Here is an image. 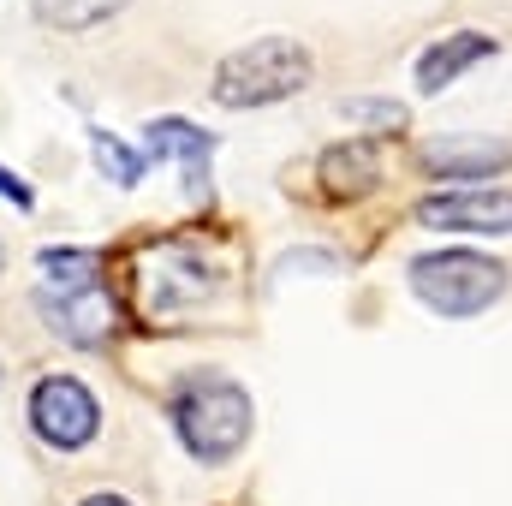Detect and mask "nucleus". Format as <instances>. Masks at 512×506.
<instances>
[{
  "label": "nucleus",
  "instance_id": "nucleus-1",
  "mask_svg": "<svg viewBox=\"0 0 512 506\" xmlns=\"http://www.w3.org/2000/svg\"><path fill=\"white\" fill-rule=\"evenodd\" d=\"M131 304L143 322L203 316L233 292V256L209 239H149L126 268Z\"/></svg>",
  "mask_w": 512,
  "mask_h": 506
},
{
  "label": "nucleus",
  "instance_id": "nucleus-2",
  "mask_svg": "<svg viewBox=\"0 0 512 506\" xmlns=\"http://www.w3.org/2000/svg\"><path fill=\"white\" fill-rule=\"evenodd\" d=\"M161 411L179 435V447L197 465H233L256 435V399L245 381H233L227 370H185L167 381Z\"/></svg>",
  "mask_w": 512,
  "mask_h": 506
},
{
  "label": "nucleus",
  "instance_id": "nucleus-3",
  "mask_svg": "<svg viewBox=\"0 0 512 506\" xmlns=\"http://www.w3.org/2000/svg\"><path fill=\"white\" fill-rule=\"evenodd\" d=\"M316 78V54L298 42V36H256L245 48H233L215 78H209V96L233 114H251V108H280L292 102L304 84Z\"/></svg>",
  "mask_w": 512,
  "mask_h": 506
},
{
  "label": "nucleus",
  "instance_id": "nucleus-4",
  "mask_svg": "<svg viewBox=\"0 0 512 506\" xmlns=\"http://www.w3.org/2000/svg\"><path fill=\"white\" fill-rule=\"evenodd\" d=\"M405 286L417 292L423 310L447 316V322H465V316H483L507 298L512 268L495 262L483 251H465V245H447V251H423L405 262Z\"/></svg>",
  "mask_w": 512,
  "mask_h": 506
},
{
  "label": "nucleus",
  "instance_id": "nucleus-5",
  "mask_svg": "<svg viewBox=\"0 0 512 506\" xmlns=\"http://www.w3.org/2000/svg\"><path fill=\"white\" fill-rule=\"evenodd\" d=\"M24 417H30V435L54 453H84L102 435V399L90 393V381L66 376V370H48L30 381Z\"/></svg>",
  "mask_w": 512,
  "mask_h": 506
},
{
  "label": "nucleus",
  "instance_id": "nucleus-6",
  "mask_svg": "<svg viewBox=\"0 0 512 506\" xmlns=\"http://www.w3.org/2000/svg\"><path fill=\"white\" fill-rule=\"evenodd\" d=\"M30 304H36L42 328L54 340H66V346H78V352H102L120 334V298H114L108 280L102 286H84V292H42L36 286Z\"/></svg>",
  "mask_w": 512,
  "mask_h": 506
},
{
  "label": "nucleus",
  "instance_id": "nucleus-7",
  "mask_svg": "<svg viewBox=\"0 0 512 506\" xmlns=\"http://www.w3.org/2000/svg\"><path fill=\"white\" fill-rule=\"evenodd\" d=\"M411 215H417L429 233H471V239L501 233V239H512V191H495V185L429 191V197H417Z\"/></svg>",
  "mask_w": 512,
  "mask_h": 506
},
{
  "label": "nucleus",
  "instance_id": "nucleus-8",
  "mask_svg": "<svg viewBox=\"0 0 512 506\" xmlns=\"http://www.w3.org/2000/svg\"><path fill=\"white\" fill-rule=\"evenodd\" d=\"M215 131L191 126V120H179V114H161V120H149L143 126V155L149 161H173L179 173H185V197L191 203H203L209 197V161H215Z\"/></svg>",
  "mask_w": 512,
  "mask_h": 506
},
{
  "label": "nucleus",
  "instance_id": "nucleus-9",
  "mask_svg": "<svg viewBox=\"0 0 512 506\" xmlns=\"http://www.w3.org/2000/svg\"><path fill=\"white\" fill-rule=\"evenodd\" d=\"M423 173L429 179H501L512 167V143L507 137H471V131H453V137H429L417 149Z\"/></svg>",
  "mask_w": 512,
  "mask_h": 506
},
{
  "label": "nucleus",
  "instance_id": "nucleus-10",
  "mask_svg": "<svg viewBox=\"0 0 512 506\" xmlns=\"http://www.w3.org/2000/svg\"><path fill=\"white\" fill-rule=\"evenodd\" d=\"M495 48H501V42H495L489 30H453V36H435V42L417 54V66H411L417 96H441L447 84H459L465 72H477Z\"/></svg>",
  "mask_w": 512,
  "mask_h": 506
},
{
  "label": "nucleus",
  "instance_id": "nucleus-11",
  "mask_svg": "<svg viewBox=\"0 0 512 506\" xmlns=\"http://www.w3.org/2000/svg\"><path fill=\"white\" fill-rule=\"evenodd\" d=\"M316 179L340 203L346 197H370L382 185V149H376V137H340V143H328L316 155Z\"/></svg>",
  "mask_w": 512,
  "mask_h": 506
},
{
  "label": "nucleus",
  "instance_id": "nucleus-12",
  "mask_svg": "<svg viewBox=\"0 0 512 506\" xmlns=\"http://www.w3.org/2000/svg\"><path fill=\"white\" fill-rule=\"evenodd\" d=\"M36 286L42 292H84V286H102L108 280V256L90 251V245H48L36 251Z\"/></svg>",
  "mask_w": 512,
  "mask_h": 506
},
{
  "label": "nucleus",
  "instance_id": "nucleus-13",
  "mask_svg": "<svg viewBox=\"0 0 512 506\" xmlns=\"http://www.w3.org/2000/svg\"><path fill=\"white\" fill-rule=\"evenodd\" d=\"M90 161H96V173H102L108 185H120V191H137L143 173H149V155L131 149L126 137H114L108 126H90Z\"/></svg>",
  "mask_w": 512,
  "mask_h": 506
},
{
  "label": "nucleus",
  "instance_id": "nucleus-14",
  "mask_svg": "<svg viewBox=\"0 0 512 506\" xmlns=\"http://www.w3.org/2000/svg\"><path fill=\"white\" fill-rule=\"evenodd\" d=\"M131 0H36V24L60 30V36H84L96 24H108L114 12H126Z\"/></svg>",
  "mask_w": 512,
  "mask_h": 506
},
{
  "label": "nucleus",
  "instance_id": "nucleus-15",
  "mask_svg": "<svg viewBox=\"0 0 512 506\" xmlns=\"http://www.w3.org/2000/svg\"><path fill=\"white\" fill-rule=\"evenodd\" d=\"M340 114L352 120V126L364 131H399L411 114H405V102H387V96H352V102H340Z\"/></svg>",
  "mask_w": 512,
  "mask_h": 506
},
{
  "label": "nucleus",
  "instance_id": "nucleus-16",
  "mask_svg": "<svg viewBox=\"0 0 512 506\" xmlns=\"http://www.w3.org/2000/svg\"><path fill=\"white\" fill-rule=\"evenodd\" d=\"M0 197H6V203H18V209H36V191H30L12 167H0Z\"/></svg>",
  "mask_w": 512,
  "mask_h": 506
},
{
  "label": "nucleus",
  "instance_id": "nucleus-17",
  "mask_svg": "<svg viewBox=\"0 0 512 506\" xmlns=\"http://www.w3.org/2000/svg\"><path fill=\"white\" fill-rule=\"evenodd\" d=\"M78 506H137L131 495H114V489H96V495H84Z\"/></svg>",
  "mask_w": 512,
  "mask_h": 506
},
{
  "label": "nucleus",
  "instance_id": "nucleus-18",
  "mask_svg": "<svg viewBox=\"0 0 512 506\" xmlns=\"http://www.w3.org/2000/svg\"><path fill=\"white\" fill-rule=\"evenodd\" d=\"M0 274H6V245H0Z\"/></svg>",
  "mask_w": 512,
  "mask_h": 506
},
{
  "label": "nucleus",
  "instance_id": "nucleus-19",
  "mask_svg": "<svg viewBox=\"0 0 512 506\" xmlns=\"http://www.w3.org/2000/svg\"><path fill=\"white\" fill-rule=\"evenodd\" d=\"M0 387H6V370H0Z\"/></svg>",
  "mask_w": 512,
  "mask_h": 506
}]
</instances>
